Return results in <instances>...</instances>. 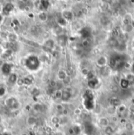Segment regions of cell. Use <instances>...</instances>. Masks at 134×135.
<instances>
[{"mask_svg":"<svg viewBox=\"0 0 134 135\" xmlns=\"http://www.w3.org/2000/svg\"><path fill=\"white\" fill-rule=\"evenodd\" d=\"M67 76H68V75H67V71H66L64 69H60V70L57 71V77L58 80H60L61 82H62L63 80H64Z\"/></svg>","mask_w":134,"mask_h":135,"instance_id":"7","label":"cell"},{"mask_svg":"<svg viewBox=\"0 0 134 135\" xmlns=\"http://www.w3.org/2000/svg\"><path fill=\"white\" fill-rule=\"evenodd\" d=\"M106 113H107V115L110 116V117H115V116L118 114L116 107L112 106V105L107 106V108H106Z\"/></svg>","mask_w":134,"mask_h":135,"instance_id":"6","label":"cell"},{"mask_svg":"<svg viewBox=\"0 0 134 135\" xmlns=\"http://www.w3.org/2000/svg\"><path fill=\"white\" fill-rule=\"evenodd\" d=\"M38 123V118L33 115H30L27 117V119H26V123L28 126L29 127H34Z\"/></svg>","mask_w":134,"mask_h":135,"instance_id":"5","label":"cell"},{"mask_svg":"<svg viewBox=\"0 0 134 135\" xmlns=\"http://www.w3.org/2000/svg\"><path fill=\"white\" fill-rule=\"evenodd\" d=\"M4 104L5 105L10 109L11 112H17L19 111V109L21 108V102L18 101L17 98H16L15 97H13V96H10V97H8L5 99L4 101Z\"/></svg>","mask_w":134,"mask_h":135,"instance_id":"1","label":"cell"},{"mask_svg":"<svg viewBox=\"0 0 134 135\" xmlns=\"http://www.w3.org/2000/svg\"><path fill=\"white\" fill-rule=\"evenodd\" d=\"M7 94V90L5 86H0V98H2L4 97L6 94Z\"/></svg>","mask_w":134,"mask_h":135,"instance_id":"22","label":"cell"},{"mask_svg":"<svg viewBox=\"0 0 134 135\" xmlns=\"http://www.w3.org/2000/svg\"><path fill=\"white\" fill-rule=\"evenodd\" d=\"M103 1H104L105 2H111L112 0H103Z\"/></svg>","mask_w":134,"mask_h":135,"instance_id":"31","label":"cell"},{"mask_svg":"<svg viewBox=\"0 0 134 135\" xmlns=\"http://www.w3.org/2000/svg\"><path fill=\"white\" fill-rule=\"evenodd\" d=\"M64 108H64V106L62 104H57L56 106H55L56 111L58 112H61V113L63 112V111L64 110Z\"/></svg>","mask_w":134,"mask_h":135,"instance_id":"20","label":"cell"},{"mask_svg":"<svg viewBox=\"0 0 134 135\" xmlns=\"http://www.w3.org/2000/svg\"><path fill=\"white\" fill-rule=\"evenodd\" d=\"M72 98V95L70 92H68L66 90H63V92H62V96H61V101H64V102H67L71 100V98Z\"/></svg>","mask_w":134,"mask_h":135,"instance_id":"8","label":"cell"},{"mask_svg":"<svg viewBox=\"0 0 134 135\" xmlns=\"http://www.w3.org/2000/svg\"><path fill=\"white\" fill-rule=\"evenodd\" d=\"M5 65V61L3 59H0V68L3 67V65Z\"/></svg>","mask_w":134,"mask_h":135,"instance_id":"29","label":"cell"},{"mask_svg":"<svg viewBox=\"0 0 134 135\" xmlns=\"http://www.w3.org/2000/svg\"><path fill=\"white\" fill-rule=\"evenodd\" d=\"M38 19L41 22H46L48 20V14L45 11H41L38 13Z\"/></svg>","mask_w":134,"mask_h":135,"instance_id":"13","label":"cell"},{"mask_svg":"<svg viewBox=\"0 0 134 135\" xmlns=\"http://www.w3.org/2000/svg\"><path fill=\"white\" fill-rule=\"evenodd\" d=\"M17 84L19 86H21L23 85H24V79H17Z\"/></svg>","mask_w":134,"mask_h":135,"instance_id":"25","label":"cell"},{"mask_svg":"<svg viewBox=\"0 0 134 135\" xmlns=\"http://www.w3.org/2000/svg\"><path fill=\"white\" fill-rule=\"evenodd\" d=\"M32 109L35 112H43V110L45 108V105L39 102H34L31 106Z\"/></svg>","mask_w":134,"mask_h":135,"instance_id":"3","label":"cell"},{"mask_svg":"<svg viewBox=\"0 0 134 135\" xmlns=\"http://www.w3.org/2000/svg\"><path fill=\"white\" fill-rule=\"evenodd\" d=\"M124 78H126L128 81H129V83L131 84V83H134V75L133 74H127V75H125V77Z\"/></svg>","mask_w":134,"mask_h":135,"instance_id":"21","label":"cell"},{"mask_svg":"<svg viewBox=\"0 0 134 135\" xmlns=\"http://www.w3.org/2000/svg\"><path fill=\"white\" fill-rule=\"evenodd\" d=\"M21 135H28V134H26V133H23V134H21Z\"/></svg>","mask_w":134,"mask_h":135,"instance_id":"32","label":"cell"},{"mask_svg":"<svg viewBox=\"0 0 134 135\" xmlns=\"http://www.w3.org/2000/svg\"><path fill=\"white\" fill-rule=\"evenodd\" d=\"M44 45L49 49H54L56 46V42L53 38H47L45 40Z\"/></svg>","mask_w":134,"mask_h":135,"instance_id":"9","label":"cell"},{"mask_svg":"<svg viewBox=\"0 0 134 135\" xmlns=\"http://www.w3.org/2000/svg\"><path fill=\"white\" fill-rule=\"evenodd\" d=\"M7 39L9 41V42H16L18 40V35L16 33L10 32L7 35Z\"/></svg>","mask_w":134,"mask_h":135,"instance_id":"14","label":"cell"},{"mask_svg":"<svg viewBox=\"0 0 134 135\" xmlns=\"http://www.w3.org/2000/svg\"><path fill=\"white\" fill-rule=\"evenodd\" d=\"M116 108H117L118 113H120V114H123L125 112L127 111V106L125 104H122V103H121L120 104H118L116 107Z\"/></svg>","mask_w":134,"mask_h":135,"instance_id":"15","label":"cell"},{"mask_svg":"<svg viewBox=\"0 0 134 135\" xmlns=\"http://www.w3.org/2000/svg\"><path fill=\"white\" fill-rule=\"evenodd\" d=\"M57 82L55 81V80H52V81H50L49 82V87L50 88H52V89H53V88H56L57 87Z\"/></svg>","mask_w":134,"mask_h":135,"instance_id":"26","label":"cell"},{"mask_svg":"<svg viewBox=\"0 0 134 135\" xmlns=\"http://www.w3.org/2000/svg\"><path fill=\"white\" fill-rule=\"evenodd\" d=\"M2 121H3V118H2V115H0V124H2Z\"/></svg>","mask_w":134,"mask_h":135,"instance_id":"30","label":"cell"},{"mask_svg":"<svg viewBox=\"0 0 134 135\" xmlns=\"http://www.w3.org/2000/svg\"><path fill=\"white\" fill-rule=\"evenodd\" d=\"M125 128L127 131L129 132H133L134 131V123L133 121H129L126 122L125 124Z\"/></svg>","mask_w":134,"mask_h":135,"instance_id":"17","label":"cell"},{"mask_svg":"<svg viewBox=\"0 0 134 135\" xmlns=\"http://www.w3.org/2000/svg\"><path fill=\"white\" fill-rule=\"evenodd\" d=\"M127 111L128 113L134 114V104H131L129 106H127Z\"/></svg>","mask_w":134,"mask_h":135,"instance_id":"23","label":"cell"},{"mask_svg":"<svg viewBox=\"0 0 134 135\" xmlns=\"http://www.w3.org/2000/svg\"><path fill=\"white\" fill-rule=\"evenodd\" d=\"M81 74L83 75V76H88L90 74V70L88 68H82L81 69Z\"/></svg>","mask_w":134,"mask_h":135,"instance_id":"19","label":"cell"},{"mask_svg":"<svg viewBox=\"0 0 134 135\" xmlns=\"http://www.w3.org/2000/svg\"><path fill=\"white\" fill-rule=\"evenodd\" d=\"M62 92H63V90L61 89H56L53 93V96L55 99L57 100H59V99H61V96H62Z\"/></svg>","mask_w":134,"mask_h":135,"instance_id":"16","label":"cell"},{"mask_svg":"<svg viewBox=\"0 0 134 135\" xmlns=\"http://www.w3.org/2000/svg\"><path fill=\"white\" fill-rule=\"evenodd\" d=\"M50 121L54 125H57V124H59L61 123V117L58 116V115H53L50 119Z\"/></svg>","mask_w":134,"mask_h":135,"instance_id":"18","label":"cell"},{"mask_svg":"<svg viewBox=\"0 0 134 135\" xmlns=\"http://www.w3.org/2000/svg\"><path fill=\"white\" fill-rule=\"evenodd\" d=\"M125 68L126 69H127V70H130V68H131V64L130 63H128V62H126V64H125Z\"/></svg>","mask_w":134,"mask_h":135,"instance_id":"28","label":"cell"},{"mask_svg":"<svg viewBox=\"0 0 134 135\" xmlns=\"http://www.w3.org/2000/svg\"><path fill=\"white\" fill-rule=\"evenodd\" d=\"M90 41H89V39L88 38H85V39H83L82 40V46H83V47H88L89 46H90Z\"/></svg>","mask_w":134,"mask_h":135,"instance_id":"24","label":"cell"},{"mask_svg":"<svg viewBox=\"0 0 134 135\" xmlns=\"http://www.w3.org/2000/svg\"><path fill=\"white\" fill-rule=\"evenodd\" d=\"M95 63H96V65L100 68H106L108 64V58L105 55H101L96 59Z\"/></svg>","mask_w":134,"mask_h":135,"instance_id":"2","label":"cell"},{"mask_svg":"<svg viewBox=\"0 0 134 135\" xmlns=\"http://www.w3.org/2000/svg\"><path fill=\"white\" fill-rule=\"evenodd\" d=\"M98 123L101 126V127L103 129L105 127H107V126L110 125V119L107 117V116H101L98 119Z\"/></svg>","mask_w":134,"mask_h":135,"instance_id":"4","label":"cell"},{"mask_svg":"<svg viewBox=\"0 0 134 135\" xmlns=\"http://www.w3.org/2000/svg\"><path fill=\"white\" fill-rule=\"evenodd\" d=\"M81 113H82V110L80 108H76L74 109V114L75 115H81Z\"/></svg>","mask_w":134,"mask_h":135,"instance_id":"27","label":"cell"},{"mask_svg":"<svg viewBox=\"0 0 134 135\" xmlns=\"http://www.w3.org/2000/svg\"><path fill=\"white\" fill-rule=\"evenodd\" d=\"M62 17L64 20L66 21H72L73 20V17H74V15L72 13L71 11L70 10H64L62 12Z\"/></svg>","mask_w":134,"mask_h":135,"instance_id":"10","label":"cell"},{"mask_svg":"<svg viewBox=\"0 0 134 135\" xmlns=\"http://www.w3.org/2000/svg\"><path fill=\"white\" fill-rule=\"evenodd\" d=\"M119 86H121V88L126 90V89H128L130 87V83H129V81L126 78H122L119 81Z\"/></svg>","mask_w":134,"mask_h":135,"instance_id":"12","label":"cell"},{"mask_svg":"<svg viewBox=\"0 0 134 135\" xmlns=\"http://www.w3.org/2000/svg\"><path fill=\"white\" fill-rule=\"evenodd\" d=\"M115 133V129L111 124L107 127L103 128V134L104 135H114Z\"/></svg>","mask_w":134,"mask_h":135,"instance_id":"11","label":"cell"}]
</instances>
